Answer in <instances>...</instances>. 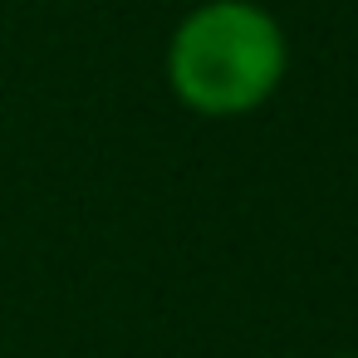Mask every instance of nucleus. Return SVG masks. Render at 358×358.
<instances>
[{
    "mask_svg": "<svg viewBox=\"0 0 358 358\" xmlns=\"http://www.w3.org/2000/svg\"><path fill=\"white\" fill-rule=\"evenodd\" d=\"M289 40L255 0H206L167 45V84L196 118H245L275 99Z\"/></svg>",
    "mask_w": 358,
    "mask_h": 358,
    "instance_id": "nucleus-1",
    "label": "nucleus"
},
{
    "mask_svg": "<svg viewBox=\"0 0 358 358\" xmlns=\"http://www.w3.org/2000/svg\"><path fill=\"white\" fill-rule=\"evenodd\" d=\"M338 358H358V353H338Z\"/></svg>",
    "mask_w": 358,
    "mask_h": 358,
    "instance_id": "nucleus-2",
    "label": "nucleus"
}]
</instances>
